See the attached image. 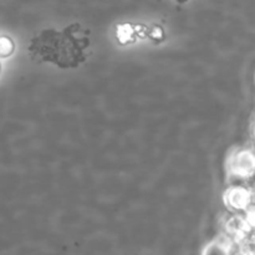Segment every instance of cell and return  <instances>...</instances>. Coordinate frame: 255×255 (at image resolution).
<instances>
[{
    "label": "cell",
    "instance_id": "2",
    "mask_svg": "<svg viewBox=\"0 0 255 255\" xmlns=\"http://www.w3.org/2000/svg\"><path fill=\"white\" fill-rule=\"evenodd\" d=\"M226 203L234 211H248L254 202L253 192L246 187H232L226 193Z\"/></svg>",
    "mask_w": 255,
    "mask_h": 255
},
{
    "label": "cell",
    "instance_id": "6",
    "mask_svg": "<svg viewBox=\"0 0 255 255\" xmlns=\"http://www.w3.org/2000/svg\"><path fill=\"white\" fill-rule=\"evenodd\" d=\"M162 36V31L161 29H154V31L152 32V37H154V39H158V37Z\"/></svg>",
    "mask_w": 255,
    "mask_h": 255
},
{
    "label": "cell",
    "instance_id": "1",
    "mask_svg": "<svg viewBox=\"0 0 255 255\" xmlns=\"http://www.w3.org/2000/svg\"><path fill=\"white\" fill-rule=\"evenodd\" d=\"M229 169L238 178H253L255 176V152L249 148L238 149L229 161Z\"/></svg>",
    "mask_w": 255,
    "mask_h": 255
},
{
    "label": "cell",
    "instance_id": "3",
    "mask_svg": "<svg viewBox=\"0 0 255 255\" xmlns=\"http://www.w3.org/2000/svg\"><path fill=\"white\" fill-rule=\"evenodd\" d=\"M233 246L234 242L228 236L221 237L204 249L203 255H232Z\"/></svg>",
    "mask_w": 255,
    "mask_h": 255
},
{
    "label": "cell",
    "instance_id": "5",
    "mask_svg": "<svg viewBox=\"0 0 255 255\" xmlns=\"http://www.w3.org/2000/svg\"><path fill=\"white\" fill-rule=\"evenodd\" d=\"M12 50V44L7 39H0V54H10Z\"/></svg>",
    "mask_w": 255,
    "mask_h": 255
},
{
    "label": "cell",
    "instance_id": "4",
    "mask_svg": "<svg viewBox=\"0 0 255 255\" xmlns=\"http://www.w3.org/2000/svg\"><path fill=\"white\" fill-rule=\"evenodd\" d=\"M133 29L129 25H121L117 31V36L122 42H126L133 39Z\"/></svg>",
    "mask_w": 255,
    "mask_h": 255
}]
</instances>
